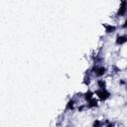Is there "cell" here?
<instances>
[{
  "label": "cell",
  "mask_w": 127,
  "mask_h": 127,
  "mask_svg": "<svg viewBox=\"0 0 127 127\" xmlns=\"http://www.w3.org/2000/svg\"><path fill=\"white\" fill-rule=\"evenodd\" d=\"M90 72L93 77L96 78H102L105 77V75L108 73V68L104 64H92L90 67Z\"/></svg>",
  "instance_id": "cell-1"
},
{
  "label": "cell",
  "mask_w": 127,
  "mask_h": 127,
  "mask_svg": "<svg viewBox=\"0 0 127 127\" xmlns=\"http://www.w3.org/2000/svg\"><path fill=\"white\" fill-rule=\"evenodd\" d=\"M94 91V96L99 100V101H107L111 97V92L108 89H95Z\"/></svg>",
  "instance_id": "cell-2"
},
{
  "label": "cell",
  "mask_w": 127,
  "mask_h": 127,
  "mask_svg": "<svg viewBox=\"0 0 127 127\" xmlns=\"http://www.w3.org/2000/svg\"><path fill=\"white\" fill-rule=\"evenodd\" d=\"M127 16V1H121L119 3V7L115 13V17L116 18H122Z\"/></svg>",
  "instance_id": "cell-3"
},
{
  "label": "cell",
  "mask_w": 127,
  "mask_h": 127,
  "mask_svg": "<svg viewBox=\"0 0 127 127\" xmlns=\"http://www.w3.org/2000/svg\"><path fill=\"white\" fill-rule=\"evenodd\" d=\"M102 26L104 29V33L106 35H112L118 30V26L114 23H103Z\"/></svg>",
  "instance_id": "cell-4"
},
{
  "label": "cell",
  "mask_w": 127,
  "mask_h": 127,
  "mask_svg": "<svg viewBox=\"0 0 127 127\" xmlns=\"http://www.w3.org/2000/svg\"><path fill=\"white\" fill-rule=\"evenodd\" d=\"M115 45L117 47H123L127 45V33H121L115 37Z\"/></svg>",
  "instance_id": "cell-5"
},
{
  "label": "cell",
  "mask_w": 127,
  "mask_h": 127,
  "mask_svg": "<svg viewBox=\"0 0 127 127\" xmlns=\"http://www.w3.org/2000/svg\"><path fill=\"white\" fill-rule=\"evenodd\" d=\"M78 102V100L73 96V97H71V98H69L68 100H67V102H66V104H65V111H73L75 108H76V106H77V103Z\"/></svg>",
  "instance_id": "cell-6"
},
{
  "label": "cell",
  "mask_w": 127,
  "mask_h": 127,
  "mask_svg": "<svg viewBox=\"0 0 127 127\" xmlns=\"http://www.w3.org/2000/svg\"><path fill=\"white\" fill-rule=\"evenodd\" d=\"M115 66L119 69V71H124L127 69V59H124V58H119L116 62H115Z\"/></svg>",
  "instance_id": "cell-7"
},
{
  "label": "cell",
  "mask_w": 127,
  "mask_h": 127,
  "mask_svg": "<svg viewBox=\"0 0 127 127\" xmlns=\"http://www.w3.org/2000/svg\"><path fill=\"white\" fill-rule=\"evenodd\" d=\"M95 85H96V89H108V80L104 77L96 78Z\"/></svg>",
  "instance_id": "cell-8"
},
{
  "label": "cell",
  "mask_w": 127,
  "mask_h": 127,
  "mask_svg": "<svg viewBox=\"0 0 127 127\" xmlns=\"http://www.w3.org/2000/svg\"><path fill=\"white\" fill-rule=\"evenodd\" d=\"M87 104V108L88 110H91V109H96L99 107V104H100V101L96 98V97H93L92 99H90L88 102H86Z\"/></svg>",
  "instance_id": "cell-9"
},
{
  "label": "cell",
  "mask_w": 127,
  "mask_h": 127,
  "mask_svg": "<svg viewBox=\"0 0 127 127\" xmlns=\"http://www.w3.org/2000/svg\"><path fill=\"white\" fill-rule=\"evenodd\" d=\"M93 97H95L93 90H91V89L88 88L86 91H84V93H83V101H84V102H88V101H89L90 99H92Z\"/></svg>",
  "instance_id": "cell-10"
},
{
  "label": "cell",
  "mask_w": 127,
  "mask_h": 127,
  "mask_svg": "<svg viewBox=\"0 0 127 127\" xmlns=\"http://www.w3.org/2000/svg\"><path fill=\"white\" fill-rule=\"evenodd\" d=\"M103 123H104V127H117L116 122H114L108 118L103 119Z\"/></svg>",
  "instance_id": "cell-11"
},
{
  "label": "cell",
  "mask_w": 127,
  "mask_h": 127,
  "mask_svg": "<svg viewBox=\"0 0 127 127\" xmlns=\"http://www.w3.org/2000/svg\"><path fill=\"white\" fill-rule=\"evenodd\" d=\"M91 127H104V123H103V119H94L92 121Z\"/></svg>",
  "instance_id": "cell-12"
},
{
  "label": "cell",
  "mask_w": 127,
  "mask_h": 127,
  "mask_svg": "<svg viewBox=\"0 0 127 127\" xmlns=\"http://www.w3.org/2000/svg\"><path fill=\"white\" fill-rule=\"evenodd\" d=\"M119 55H120L121 58L127 59V45L121 47V49L119 50Z\"/></svg>",
  "instance_id": "cell-13"
},
{
  "label": "cell",
  "mask_w": 127,
  "mask_h": 127,
  "mask_svg": "<svg viewBox=\"0 0 127 127\" xmlns=\"http://www.w3.org/2000/svg\"><path fill=\"white\" fill-rule=\"evenodd\" d=\"M121 28H122V29H125V30H127V17H126V19L124 20V22L122 23V25H121Z\"/></svg>",
  "instance_id": "cell-14"
},
{
  "label": "cell",
  "mask_w": 127,
  "mask_h": 127,
  "mask_svg": "<svg viewBox=\"0 0 127 127\" xmlns=\"http://www.w3.org/2000/svg\"><path fill=\"white\" fill-rule=\"evenodd\" d=\"M125 89L127 90V83H126V85H125Z\"/></svg>",
  "instance_id": "cell-15"
}]
</instances>
